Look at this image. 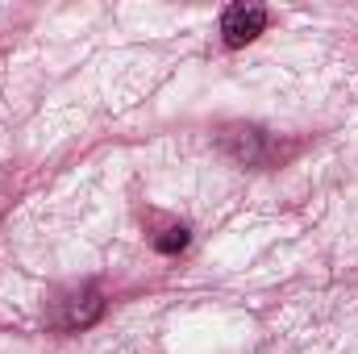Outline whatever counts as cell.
<instances>
[{"label": "cell", "mask_w": 358, "mask_h": 354, "mask_svg": "<svg viewBox=\"0 0 358 354\" xmlns=\"http://www.w3.org/2000/svg\"><path fill=\"white\" fill-rule=\"evenodd\" d=\"M155 246H159L163 255H176V250H183V246H187V229H183V225H179V229H167V238H159Z\"/></svg>", "instance_id": "obj_3"}, {"label": "cell", "mask_w": 358, "mask_h": 354, "mask_svg": "<svg viewBox=\"0 0 358 354\" xmlns=\"http://www.w3.org/2000/svg\"><path fill=\"white\" fill-rule=\"evenodd\" d=\"M100 313H104L100 292H96V288H84V292H76V296L63 300L59 325H63V330H84V325H92V321H100Z\"/></svg>", "instance_id": "obj_2"}, {"label": "cell", "mask_w": 358, "mask_h": 354, "mask_svg": "<svg viewBox=\"0 0 358 354\" xmlns=\"http://www.w3.org/2000/svg\"><path fill=\"white\" fill-rule=\"evenodd\" d=\"M267 29V8L263 4H229L225 13H221V38H225V46L229 50H242V46H250L259 34Z\"/></svg>", "instance_id": "obj_1"}]
</instances>
